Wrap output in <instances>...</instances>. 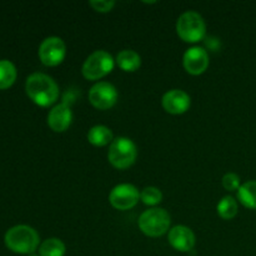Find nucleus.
I'll return each mask as SVG.
<instances>
[{
	"label": "nucleus",
	"mask_w": 256,
	"mask_h": 256,
	"mask_svg": "<svg viewBox=\"0 0 256 256\" xmlns=\"http://www.w3.org/2000/svg\"><path fill=\"white\" fill-rule=\"evenodd\" d=\"M25 92L36 105L50 106L59 98V86L52 76L42 72H32L26 78Z\"/></svg>",
	"instance_id": "nucleus-1"
},
{
	"label": "nucleus",
	"mask_w": 256,
	"mask_h": 256,
	"mask_svg": "<svg viewBox=\"0 0 256 256\" xmlns=\"http://www.w3.org/2000/svg\"><path fill=\"white\" fill-rule=\"evenodd\" d=\"M5 245L16 254H34L40 246V238L36 230L29 225H15L10 228L4 236Z\"/></svg>",
	"instance_id": "nucleus-2"
},
{
	"label": "nucleus",
	"mask_w": 256,
	"mask_h": 256,
	"mask_svg": "<svg viewBox=\"0 0 256 256\" xmlns=\"http://www.w3.org/2000/svg\"><path fill=\"white\" fill-rule=\"evenodd\" d=\"M138 156V149L135 142L132 139L120 136L114 139L110 144L108 159L109 162L119 170H125L132 166Z\"/></svg>",
	"instance_id": "nucleus-3"
},
{
	"label": "nucleus",
	"mask_w": 256,
	"mask_h": 256,
	"mask_svg": "<svg viewBox=\"0 0 256 256\" xmlns=\"http://www.w3.org/2000/svg\"><path fill=\"white\" fill-rule=\"evenodd\" d=\"M170 215L166 210L160 208H152L148 209L140 215L139 225L142 234L149 238H159L164 235L170 228Z\"/></svg>",
	"instance_id": "nucleus-4"
},
{
	"label": "nucleus",
	"mask_w": 256,
	"mask_h": 256,
	"mask_svg": "<svg viewBox=\"0 0 256 256\" xmlns=\"http://www.w3.org/2000/svg\"><path fill=\"white\" fill-rule=\"evenodd\" d=\"M176 32L185 42H198L205 38L206 24L199 12H186L178 19Z\"/></svg>",
	"instance_id": "nucleus-5"
},
{
	"label": "nucleus",
	"mask_w": 256,
	"mask_h": 256,
	"mask_svg": "<svg viewBox=\"0 0 256 256\" xmlns=\"http://www.w3.org/2000/svg\"><path fill=\"white\" fill-rule=\"evenodd\" d=\"M115 60L105 50H96L86 58L82 68V76L86 80H99L112 72Z\"/></svg>",
	"instance_id": "nucleus-6"
},
{
	"label": "nucleus",
	"mask_w": 256,
	"mask_h": 256,
	"mask_svg": "<svg viewBox=\"0 0 256 256\" xmlns=\"http://www.w3.org/2000/svg\"><path fill=\"white\" fill-rule=\"evenodd\" d=\"M75 100L72 92H65L62 102L55 105L48 114V125L55 132H64L69 129L72 122V104Z\"/></svg>",
	"instance_id": "nucleus-7"
},
{
	"label": "nucleus",
	"mask_w": 256,
	"mask_h": 256,
	"mask_svg": "<svg viewBox=\"0 0 256 256\" xmlns=\"http://www.w3.org/2000/svg\"><path fill=\"white\" fill-rule=\"evenodd\" d=\"M39 59L45 66H58L66 55V46L59 36L45 38L39 46Z\"/></svg>",
	"instance_id": "nucleus-8"
},
{
	"label": "nucleus",
	"mask_w": 256,
	"mask_h": 256,
	"mask_svg": "<svg viewBox=\"0 0 256 256\" xmlns=\"http://www.w3.org/2000/svg\"><path fill=\"white\" fill-rule=\"evenodd\" d=\"M89 102L95 109L109 110L116 104V88L106 82H99L89 90Z\"/></svg>",
	"instance_id": "nucleus-9"
},
{
	"label": "nucleus",
	"mask_w": 256,
	"mask_h": 256,
	"mask_svg": "<svg viewBox=\"0 0 256 256\" xmlns=\"http://www.w3.org/2000/svg\"><path fill=\"white\" fill-rule=\"evenodd\" d=\"M140 200V192L132 184H119L110 192L109 202L116 210H130Z\"/></svg>",
	"instance_id": "nucleus-10"
},
{
	"label": "nucleus",
	"mask_w": 256,
	"mask_h": 256,
	"mask_svg": "<svg viewBox=\"0 0 256 256\" xmlns=\"http://www.w3.org/2000/svg\"><path fill=\"white\" fill-rule=\"evenodd\" d=\"M182 65L190 75H202L209 66V54L204 48H190L182 56Z\"/></svg>",
	"instance_id": "nucleus-11"
},
{
	"label": "nucleus",
	"mask_w": 256,
	"mask_h": 256,
	"mask_svg": "<svg viewBox=\"0 0 256 256\" xmlns=\"http://www.w3.org/2000/svg\"><path fill=\"white\" fill-rule=\"evenodd\" d=\"M162 108L166 112L172 115H182L189 110L192 100L189 94L180 89L169 90L164 94L162 99Z\"/></svg>",
	"instance_id": "nucleus-12"
},
{
	"label": "nucleus",
	"mask_w": 256,
	"mask_h": 256,
	"mask_svg": "<svg viewBox=\"0 0 256 256\" xmlns=\"http://www.w3.org/2000/svg\"><path fill=\"white\" fill-rule=\"evenodd\" d=\"M168 242L175 250L182 252H192L195 246V235L190 228L185 225H178L170 229Z\"/></svg>",
	"instance_id": "nucleus-13"
},
{
	"label": "nucleus",
	"mask_w": 256,
	"mask_h": 256,
	"mask_svg": "<svg viewBox=\"0 0 256 256\" xmlns=\"http://www.w3.org/2000/svg\"><path fill=\"white\" fill-rule=\"evenodd\" d=\"M88 142L94 146H106L114 142V135L105 125H95L88 132Z\"/></svg>",
	"instance_id": "nucleus-14"
},
{
	"label": "nucleus",
	"mask_w": 256,
	"mask_h": 256,
	"mask_svg": "<svg viewBox=\"0 0 256 256\" xmlns=\"http://www.w3.org/2000/svg\"><path fill=\"white\" fill-rule=\"evenodd\" d=\"M116 64L122 72H136L142 65V58L134 50L125 49L118 54L116 56Z\"/></svg>",
	"instance_id": "nucleus-15"
},
{
	"label": "nucleus",
	"mask_w": 256,
	"mask_h": 256,
	"mask_svg": "<svg viewBox=\"0 0 256 256\" xmlns=\"http://www.w3.org/2000/svg\"><path fill=\"white\" fill-rule=\"evenodd\" d=\"M238 199L248 209L256 210V182H244L238 190Z\"/></svg>",
	"instance_id": "nucleus-16"
},
{
	"label": "nucleus",
	"mask_w": 256,
	"mask_h": 256,
	"mask_svg": "<svg viewBox=\"0 0 256 256\" xmlns=\"http://www.w3.org/2000/svg\"><path fill=\"white\" fill-rule=\"evenodd\" d=\"M16 68L10 60H0V89L4 90L12 86L16 80Z\"/></svg>",
	"instance_id": "nucleus-17"
},
{
	"label": "nucleus",
	"mask_w": 256,
	"mask_h": 256,
	"mask_svg": "<svg viewBox=\"0 0 256 256\" xmlns=\"http://www.w3.org/2000/svg\"><path fill=\"white\" fill-rule=\"evenodd\" d=\"M65 252H66L65 244L58 238L46 239L39 246L40 256H64Z\"/></svg>",
	"instance_id": "nucleus-18"
},
{
	"label": "nucleus",
	"mask_w": 256,
	"mask_h": 256,
	"mask_svg": "<svg viewBox=\"0 0 256 256\" xmlns=\"http://www.w3.org/2000/svg\"><path fill=\"white\" fill-rule=\"evenodd\" d=\"M218 214L222 219L232 220L238 215V202L232 196H224L218 202Z\"/></svg>",
	"instance_id": "nucleus-19"
},
{
	"label": "nucleus",
	"mask_w": 256,
	"mask_h": 256,
	"mask_svg": "<svg viewBox=\"0 0 256 256\" xmlns=\"http://www.w3.org/2000/svg\"><path fill=\"white\" fill-rule=\"evenodd\" d=\"M140 200L144 202L148 206H155V205L160 204L162 200V192L160 189L155 186H148L144 188L140 192Z\"/></svg>",
	"instance_id": "nucleus-20"
},
{
	"label": "nucleus",
	"mask_w": 256,
	"mask_h": 256,
	"mask_svg": "<svg viewBox=\"0 0 256 256\" xmlns=\"http://www.w3.org/2000/svg\"><path fill=\"white\" fill-rule=\"evenodd\" d=\"M222 186L228 192H235V190H239V188L242 186L240 184V176L235 172H228L222 176Z\"/></svg>",
	"instance_id": "nucleus-21"
},
{
	"label": "nucleus",
	"mask_w": 256,
	"mask_h": 256,
	"mask_svg": "<svg viewBox=\"0 0 256 256\" xmlns=\"http://www.w3.org/2000/svg\"><path fill=\"white\" fill-rule=\"evenodd\" d=\"M89 5L98 12H109L115 6L114 0H90Z\"/></svg>",
	"instance_id": "nucleus-22"
},
{
	"label": "nucleus",
	"mask_w": 256,
	"mask_h": 256,
	"mask_svg": "<svg viewBox=\"0 0 256 256\" xmlns=\"http://www.w3.org/2000/svg\"><path fill=\"white\" fill-rule=\"evenodd\" d=\"M29 256H40V255H36V254H35V252H34V254H30Z\"/></svg>",
	"instance_id": "nucleus-23"
}]
</instances>
